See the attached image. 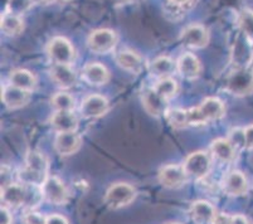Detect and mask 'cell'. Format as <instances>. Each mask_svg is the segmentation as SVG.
Here are the masks:
<instances>
[{
  "instance_id": "6da1fadb",
  "label": "cell",
  "mask_w": 253,
  "mask_h": 224,
  "mask_svg": "<svg viewBox=\"0 0 253 224\" xmlns=\"http://www.w3.org/2000/svg\"><path fill=\"white\" fill-rule=\"evenodd\" d=\"M42 199H44L42 188L39 189L38 185L11 183L1 188V200L11 208L24 207L25 209L33 211Z\"/></svg>"
},
{
  "instance_id": "7a4b0ae2",
  "label": "cell",
  "mask_w": 253,
  "mask_h": 224,
  "mask_svg": "<svg viewBox=\"0 0 253 224\" xmlns=\"http://www.w3.org/2000/svg\"><path fill=\"white\" fill-rule=\"evenodd\" d=\"M48 160L38 151H29L25 158V165L18 177L23 184L28 185H42L47 179Z\"/></svg>"
},
{
  "instance_id": "3957f363",
  "label": "cell",
  "mask_w": 253,
  "mask_h": 224,
  "mask_svg": "<svg viewBox=\"0 0 253 224\" xmlns=\"http://www.w3.org/2000/svg\"><path fill=\"white\" fill-rule=\"evenodd\" d=\"M224 114V105L222 103V101L215 97H208L202 102L201 106L188 110L189 125H194V126L222 119Z\"/></svg>"
},
{
  "instance_id": "277c9868",
  "label": "cell",
  "mask_w": 253,
  "mask_h": 224,
  "mask_svg": "<svg viewBox=\"0 0 253 224\" xmlns=\"http://www.w3.org/2000/svg\"><path fill=\"white\" fill-rule=\"evenodd\" d=\"M225 90L234 96H246L253 91V71L234 68L225 80Z\"/></svg>"
},
{
  "instance_id": "5b68a950",
  "label": "cell",
  "mask_w": 253,
  "mask_h": 224,
  "mask_svg": "<svg viewBox=\"0 0 253 224\" xmlns=\"http://www.w3.org/2000/svg\"><path fill=\"white\" fill-rule=\"evenodd\" d=\"M135 197H136V191L130 184L117 183L110 186L109 190L106 191L105 203L111 209H120L131 204L134 202Z\"/></svg>"
},
{
  "instance_id": "8992f818",
  "label": "cell",
  "mask_w": 253,
  "mask_h": 224,
  "mask_svg": "<svg viewBox=\"0 0 253 224\" xmlns=\"http://www.w3.org/2000/svg\"><path fill=\"white\" fill-rule=\"evenodd\" d=\"M211 165V161L208 154L204 151H197L185 159L183 168L188 177L201 180L208 175Z\"/></svg>"
},
{
  "instance_id": "52a82bcc",
  "label": "cell",
  "mask_w": 253,
  "mask_h": 224,
  "mask_svg": "<svg viewBox=\"0 0 253 224\" xmlns=\"http://www.w3.org/2000/svg\"><path fill=\"white\" fill-rule=\"evenodd\" d=\"M47 52L54 64H71V62L75 58L73 47L63 37L53 38L48 45Z\"/></svg>"
},
{
  "instance_id": "ba28073f",
  "label": "cell",
  "mask_w": 253,
  "mask_h": 224,
  "mask_svg": "<svg viewBox=\"0 0 253 224\" xmlns=\"http://www.w3.org/2000/svg\"><path fill=\"white\" fill-rule=\"evenodd\" d=\"M252 59V43L241 32L234 39L233 47H232V62L236 68H247L248 66H251Z\"/></svg>"
},
{
  "instance_id": "9c48e42d",
  "label": "cell",
  "mask_w": 253,
  "mask_h": 224,
  "mask_svg": "<svg viewBox=\"0 0 253 224\" xmlns=\"http://www.w3.org/2000/svg\"><path fill=\"white\" fill-rule=\"evenodd\" d=\"M87 43L92 52L103 54V53L111 52L116 47L117 37L116 33L110 29H98L89 34Z\"/></svg>"
},
{
  "instance_id": "30bf717a",
  "label": "cell",
  "mask_w": 253,
  "mask_h": 224,
  "mask_svg": "<svg viewBox=\"0 0 253 224\" xmlns=\"http://www.w3.org/2000/svg\"><path fill=\"white\" fill-rule=\"evenodd\" d=\"M43 198L52 204H66L68 200V190L61 180L56 177H48L42 184Z\"/></svg>"
},
{
  "instance_id": "8fae6325",
  "label": "cell",
  "mask_w": 253,
  "mask_h": 224,
  "mask_svg": "<svg viewBox=\"0 0 253 224\" xmlns=\"http://www.w3.org/2000/svg\"><path fill=\"white\" fill-rule=\"evenodd\" d=\"M186 178L188 175L183 166L174 165V164L165 165L159 172V181L169 189L180 188L185 184Z\"/></svg>"
},
{
  "instance_id": "7c38bea8",
  "label": "cell",
  "mask_w": 253,
  "mask_h": 224,
  "mask_svg": "<svg viewBox=\"0 0 253 224\" xmlns=\"http://www.w3.org/2000/svg\"><path fill=\"white\" fill-rule=\"evenodd\" d=\"M109 101L100 94H91L86 97L81 105V115L86 119L101 117L109 111Z\"/></svg>"
},
{
  "instance_id": "4fadbf2b",
  "label": "cell",
  "mask_w": 253,
  "mask_h": 224,
  "mask_svg": "<svg viewBox=\"0 0 253 224\" xmlns=\"http://www.w3.org/2000/svg\"><path fill=\"white\" fill-rule=\"evenodd\" d=\"M181 43L189 48H203L208 45L209 34L203 25L193 24L186 27L181 33Z\"/></svg>"
},
{
  "instance_id": "5bb4252c",
  "label": "cell",
  "mask_w": 253,
  "mask_h": 224,
  "mask_svg": "<svg viewBox=\"0 0 253 224\" xmlns=\"http://www.w3.org/2000/svg\"><path fill=\"white\" fill-rule=\"evenodd\" d=\"M81 146V136L76 131L70 133H58L54 140V147L59 155L67 156L75 154Z\"/></svg>"
},
{
  "instance_id": "9a60e30c",
  "label": "cell",
  "mask_w": 253,
  "mask_h": 224,
  "mask_svg": "<svg viewBox=\"0 0 253 224\" xmlns=\"http://www.w3.org/2000/svg\"><path fill=\"white\" fill-rule=\"evenodd\" d=\"M29 98H31V92L18 89L13 85L4 87L3 92H1V100H3L4 105L10 110H17V108L25 106L28 103Z\"/></svg>"
},
{
  "instance_id": "2e32d148",
  "label": "cell",
  "mask_w": 253,
  "mask_h": 224,
  "mask_svg": "<svg viewBox=\"0 0 253 224\" xmlns=\"http://www.w3.org/2000/svg\"><path fill=\"white\" fill-rule=\"evenodd\" d=\"M176 69L180 76L185 80H195L202 72V66L199 59L192 53H184L176 62Z\"/></svg>"
},
{
  "instance_id": "e0dca14e",
  "label": "cell",
  "mask_w": 253,
  "mask_h": 224,
  "mask_svg": "<svg viewBox=\"0 0 253 224\" xmlns=\"http://www.w3.org/2000/svg\"><path fill=\"white\" fill-rule=\"evenodd\" d=\"M145 110L153 116H162L168 112V100L158 93L154 89L146 90L142 96Z\"/></svg>"
},
{
  "instance_id": "ac0fdd59",
  "label": "cell",
  "mask_w": 253,
  "mask_h": 224,
  "mask_svg": "<svg viewBox=\"0 0 253 224\" xmlns=\"http://www.w3.org/2000/svg\"><path fill=\"white\" fill-rule=\"evenodd\" d=\"M223 189L225 193L232 197H238V195L246 194L248 189L247 178L238 170H233L225 175L224 181H223Z\"/></svg>"
},
{
  "instance_id": "d6986e66",
  "label": "cell",
  "mask_w": 253,
  "mask_h": 224,
  "mask_svg": "<svg viewBox=\"0 0 253 224\" xmlns=\"http://www.w3.org/2000/svg\"><path fill=\"white\" fill-rule=\"evenodd\" d=\"M190 216L197 224L213 223L218 216L215 208L206 200H198L190 207Z\"/></svg>"
},
{
  "instance_id": "ffe728a7",
  "label": "cell",
  "mask_w": 253,
  "mask_h": 224,
  "mask_svg": "<svg viewBox=\"0 0 253 224\" xmlns=\"http://www.w3.org/2000/svg\"><path fill=\"white\" fill-rule=\"evenodd\" d=\"M82 76H84L86 82H88L89 85H93V86L105 85L110 80V73L107 68L103 64L96 63V62L86 64L84 71H82Z\"/></svg>"
},
{
  "instance_id": "44dd1931",
  "label": "cell",
  "mask_w": 253,
  "mask_h": 224,
  "mask_svg": "<svg viewBox=\"0 0 253 224\" xmlns=\"http://www.w3.org/2000/svg\"><path fill=\"white\" fill-rule=\"evenodd\" d=\"M53 129L58 133H70L76 131L78 128L77 117L72 111H57L50 120Z\"/></svg>"
},
{
  "instance_id": "7402d4cb",
  "label": "cell",
  "mask_w": 253,
  "mask_h": 224,
  "mask_svg": "<svg viewBox=\"0 0 253 224\" xmlns=\"http://www.w3.org/2000/svg\"><path fill=\"white\" fill-rule=\"evenodd\" d=\"M50 75L62 89H71L76 85V73L70 64H54L50 69Z\"/></svg>"
},
{
  "instance_id": "603a6c76",
  "label": "cell",
  "mask_w": 253,
  "mask_h": 224,
  "mask_svg": "<svg viewBox=\"0 0 253 224\" xmlns=\"http://www.w3.org/2000/svg\"><path fill=\"white\" fill-rule=\"evenodd\" d=\"M211 154L222 163H231L236 158V147L229 142L228 138H217L211 142Z\"/></svg>"
},
{
  "instance_id": "cb8c5ba5",
  "label": "cell",
  "mask_w": 253,
  "mask_h": 224,
  "mask_svg": "<svg viewBox=\"0 0 253 224\" xmlns=\"http://www.w3.org/2000/svg\"><path fill=\"white\" fill-rule=\"evenodd\" d=\"M176 64L170 59L169 57H158L154 59L150 63V73L158 78H168L172 75V72L175 71Z\"/></svg>"
},
{
  "instance_id": "d4e9b609",
  "label": "cell",
  "mask_w": 253,
  "mask_h": 224,
  "mask_svg": "<svg viewBox=\"0 0 253 224\" xmlns=\"http://www.w3.org/2000/svg\"><path fill=\"white\" fill-rule=\"evenodd\" d=\"M10 85L18 87V89L25 90V91H33L36 87V77L27 69H15L10 73Z\"/></svg>"
},
{
  "instance_id": "484cf974",
  "label": "cell",
  "mask_w": 253,
  "mask_h": 224,
  "mask_svg": "<svg viewBox=\"0 0 253 224\" xmlns=\"http://www.w3.org/2000/svg\"><path fill=\"white\" fill-rule=\"evenodd\" d=\"M117 63L128 72L139 73L142 68V59L132 50H123L117 54Z\"/></svg>"
},
{
  "instance_id": "4316f807",
  "label": "cell",
  "mask_w": 253,
  "mask_h": 224,
  "mask_svg": "<svg viewBox=\"0 0 253 224\" xmlns=\"http://www.w3.org/2000/svg\"><path fill=\"white\" fill-rule=\"evenodd\" d=\"M197 3L198 0H167L165 10L171 15L172 19L176 20L183 17L186 11L192 10Z\"/></svg>"
},
{
  "instance_id": "83f0119b",
  "label": "cell",
  "mask_w": 253,
  "mask_h": 224,
  "mask_svg": "<svg viewBox=\"0 0 253 224\" xmlns=\"http://www.w3.org/2000/svg\"><path fill=\"white\" fill-rule=\"evenodd\" d=\"M23 20L19 15L13 13H4L1 15V31L9 37H15L23 31Z\"/></svg>"
},
{
  "instance_id": "f1b7e54d",
  "label": "cell",
  "mask_w": 253,
  "mask_h": 224,
  "mask_svg": "<svg viewBox=\"0 0 253 224\" xmlns=\"http://www.w3.org/2000/svg\"><path fill=\"white\" fill-rule=\"evenodd\" d=\"M165 117H167L168 122H169L174 129H184L186 128V126H189L188 110H181V108L168 110Z\"/></svg>"
},
{
  "instance_id": "f546056e",
  "label": "cell",
  "mask_w": 253,
  "mask_h": 224,
  "mask_svg": "<svg viewBox=\"0 0 253 224\" xmlns=\"http://www.w3.org/2000/svg\"><path fill=\"white\" fill-rule=\"evenodd\" d=\"M154 90L158 92L160 96H163L167 100H170L172 97L175 96L176 92H178V83L172 78H162L156 82V85L154 86Z\"/></svg>"
},
{
  "instance_id": "4dcf8cb0",
  "label": "cell",
  "mask_w": 253,
  "mask_h": 224,
  "mask_svg": "<svg viewBox=\"0 0 253 224\" xmlns=\"http://www.w3.org/2000/svg\"><path fill=\"white\" fill-rule=\"evenodd\" d=\"M238 24L241 32L248 38V41L253 45V11L245 9L239 13Z\"/></svg>"
},
{
  "instance_id": "1f68e13d",
  "label": "cell",
  "mask_w": 253,
  "mask_h": 224,
  "mask_svg": "<svg viewBox=\"0 0 253 224\" xmlns=\"http://www.w3.org/2000/svg\"><path fill=\"white\" fill-rule=\"evenodd\" d=\"M52 105L57 108V111H72L75 108V100L71 94L59 92L53 96Z\"/></svg>"
},
{
  "instance_id": "d6a6232c",
  "label": "cell",
  "mask_w": 253,
  "mask_h": 224,
  "mask_svg": "<svg viewBox=\"0 0 253 224\" xmlns=\"http://www.w3.org/2000/svg\"><path fill=\"white\" fill-rule=\"evenodd\" d=\"M228 140L232 145L237 149H246V133L245 129H233L231 130Z\"/></svg>"
},
{
  "instance_id": "836d02e7",
  "label": "cell",
  "mask_w": 253,
  "mask_h": 224,
  "mask_svg": "<svg viewBox=\"0 0 253 224\" xmlns=\"http://www.w3.org/2000/svg\"><path fill=\"white\" fill-rule=\"evenodd\" d=\"M23 223L24 224H47V218L42 214L37 213V212H28L23 217Z\"/></svg>"
},
{
  "instance_id": "e575fe53",
  "label": "cell",
  "mask_w": 253,
  "mask_h": 224,
  "mask_svg": "<svg viewBox=\"0 0 253 224\" xmlns=\"http://www.w3.org/2000/svg\"><path fill=\"white\" fill-rule=\"evenodd\" d=\"M246 133V149H253V125H250L245 129Z\"/></svg>"
},
{
  "instance_id": "d590c367",
  "label": "cell",
  "mask_w": 253,
  "mask_h": 224,
  "mask_svg": "<svg viewBox=\"0 0 253 224\" xmlns=\"http://www.w3.org/2000/svg\"><path fill=\"white\" fill-rule=\"evenodd\" d=\"M47 224H70V222L59 214H52L47 217Z\"/></svg>"
},
{
  "instance_id": "8d00e7d4",
  "label": "cell",
  "mask_w": 253,
  "mask_h": 224,
  "mask_svg": "<svg viewBox=\"0 0 253 224\" xmlns=\"http://www.w3.org/2000/svg\"><path fill=\"white\" fill-rule=\"evenodd\" d=\"M0 218H1V224H13V217L5 207H1L0 209Z\"/></svg>"
},
{
  "instance_id": "74e56055",
  "label": "cell",
  "mask_w": 253,
  "mask_h": 224,
  "mask_svg": "<svg viewBox=\"0 0 253 224\" xmlns=\"http://www.w3.org/2000/svg\"><path fill=\"white\" fill-rule=\"evenodd\" d=\"M231 224H252L250 222V219L245 216H241V214H237V216L231 217Z\"/></svg>"
},
{
  "instance_id": "f35d334b",
  "label": "cell",
  "mask_w": 253,
  "mask_h": 224,
  "mask_svg": "<svg viewBox=\"0 0 253 224\" xmlns=\"http://www.w3.org/2000/svg\"><path fill=\"white\" fill-rule=\"evenodd\" d=\"M213 224H231V216H227V214H218L215 217Z\"/></svg>"
},
{
  "instance_id": "ab89813d",
  "label": "cell",
  "mask_w": 253,
  "mask_h": 224,
  "mask_svg": "<svg viewBox=\"0 0 253 224\" xmlns=\"http://www.w3.org/2000/svg\"><path fill=\"white\" fill-rule=\"evenodd\" d=\"M31 1L36 4H49L50 1H53V0H31Z\"/></svg>"
},
{
  "instance_id": "60d3db41",
  "label": "cell",
  "mask_w": 253,
  "mask_h": 224,
  "mask_svg": "<svg viewBox=\"0 0 253 224\" xmlns=\"http://www.w3.org/2000/svg\"><path fill=\"white\" fill-rule=\"evenodd\" d=\"M112 1L116 4H126V3H130V1H132V0H112Z\"/></svg>"
},
{
  "instance_id": "b9f144b4",
  "label": "cell",
  "mask_w": 253,
  "mask_h": 224,
  "mask_svg": "<svg viewBox=\"0 0 253 224\" xmlns=\"http://www.w3.org/2000/svg\"><path fill=\"white\" fill-rule=\"evenodd\" d=\"M251 67H252V71H253V59H252V62H251Z\"/></svg>"
},
{
  "instance_id": "7bdbcfd3",
  "label": "cell",
  "mask_w": 253,
  "mask_h": 224,
  "mask_svg": "<svg viewBox=\"0 0 253 224\" xmlns=\"http://www.w3.org/2000/svg\"><path fill=\"white\" fill-rule=\"evenodd\" d=\"M168 224H180V223H168Z\"/></svg>"
},
{
  "instance_id": "ee69618b",
  "label": "cell",
  "mask_w": 253,
  "mask_h": 224,
  "mask_svg": "<svg viewBox=\"0 0 253 224\" xmlns=\"http://www.w3.org/2000/svg\"><path fill=\"white\" fill-rule=\"evenodd\" d=\"M61 1H68V0H61Z\"/></svg>"
}]
</instances>
